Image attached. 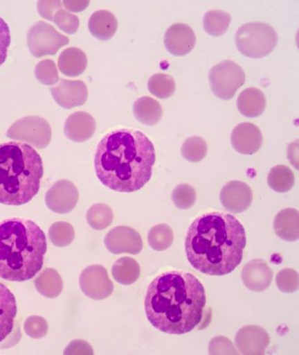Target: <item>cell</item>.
<instances>
[{"instance_id": "6da1fadb", "label": "cell", "mask_w": 299, "mask_h": 355, "mask_svg": "<svg viewBox=\"0 0 299 355\" xmlns=\"http://www.w3.org/2000/svg\"><path fill=\"white\" fill-rule=\"evenodd\" d=\"M204 286L193 274L167 271L149 284L145 309L148 321L160 331L181 335L201 324L206 314Z\"/></svg>"}, {"instance_id": "7a4b0ae2", "label": "cell", "mask_w": 299, "mask_h": 355, "mask_svg": "<svg viewBox=\"0 0 299 355\" xmlns=\"http://www.w3.org/2000/svg\"><path fill=\"white\" fill-rule=\"evenodd\" d=\"M246 245V230L232 215L212 211L199 216L187 232V259L197 270L224 276L240 265Z\"/></svg>"}, {"instance_id": "3957f363", "label": "cell", "mask_w": 299, "mask_h": 355, "mask_svg": "<svg viewBox=\"0 0 299 355\" xmlns=\"http://www.w3.org/2000/svg\"><path fill=\"white\" fill-rule=\"evenodd\" d=\"M156 155L153 143L140 130L122 128L105 135L95 155L96 175L117 192L141 190L152 177Z\"/></svg>"}, {"instance_id": "277c9868", "label": "cell", "mask_w": 299, "mask_h": 355, "mask_svg": "<svg viewBox=\"0 0 299 355\" xmlns=\"http://www.w3.org/2000/svg\"><path fill=\"white\" fill-rule=\"evenodd\" d=\"M46 252V234L33 220L15 217L0 221V278L12 282L34 278Z\"/></svg>"}, {"instance_id": "5b68a950", "label": "cell", "mask_w": 299, "mask_h": 355, "mask_svg": "<svg viewBox=\"0 0 299 355\" xmlns=\"http://www.w3.org/2000/svg\"><path fill=\"white\" fill-rule=\"evenodd\" d=\"M40 155L26 143L0 144V204L19 207L39 193L43 177Z\"/></svg>"}, {"instance_id": "8992f818", "label": "cell", "mask_w": 299, "mask_h": 355, "mask_svg": "<svg viewBox=\"0 0 299 355\" xmlns=\"http://www.w3.org/2000/svg\"><path fill=\"white\" fill-rule=\"evenodd\" d=\"M278 35L270 24L251 22L243 24L235 34V45L246 57L260 59L276 48Z\"/></svg>"}, {"instance_id": "52a82bcc", "label": "cell", "mask_w": 299, "mask_h": 355, "mask_svg": "<svg viewBox=\"0 0 299 355\" xmlns=\"http://www.w3.org/2000/svg\"><path fill=\"white\" fill-rule=\"evenodd\" d=\"M209 80L214 94L224 101H228L245 84L246 73L235 62L224 60L211 68Z\"/></svg>"}, {"instance_id": "ba28073f", "label": "cell", "mask_w": 299, "mask_h": 355, "mask_svg": "<svg viewBox=\"0 0 299 355\" xmlns=\"http://www.w3.org/2000/svg\"><path fill=\"white\" fill-rule=\"evenodd\" d=\"M29 51L34 57L55 55L59 49L68 44L70 40L55 29L51 24L39 21L31 27L27 35Z\"/></svg>"}, {"instance_id": "9c48e42d", "label": "cell", "mask_w": 299, "mask_h": 355, "mask_svg": "<svg viewBox=\"0 0 299 355\" xmlns=\"http://www.w3.org/2000/svg\"><path fill=\"white\" fill-rule=\"evenodd\" d=\"M220 200L230 213L242 214L251 207L253 191L248 184L239 180H232L221 191Z\"/></svg>"}, {"instance_id": "30bf717a", "label": "cell", "mask_w": 299, "mask_h": 355, "mask_svg": "<svg viewBox=\"0 0 299 355\" xmlns=\"http://www.w3.org/2000/svg\"><path fill=\"white\" fill-rule=\"evenodd\" d=\"M105 244L114 254H139L143 248L141 236L129 227H117L105 236Z\"/></svg>"}, {"instance_id": "8fae6325", "label": "cell", "mask_w": 299, "mask_h": 355, "mask_svg": "<svg viewBox=\"0 0 299 355\" xmlns=\"http://www.w3.org/2000/svg\"><path fill=\"white\" fill-rule=\"evenodd\" d=\"M164 43L168 52L176 57L190 53L197 43V37L188 24L178 23L166 31Z\"/></svg>"}, {"instance_id": "7c38bea8", "label": "cell", "mask_w": 299, "mask_h": 355, "mask_svg": "<svg viewBox=\"0 0 299 355\" xmlns=\"http://www.w3.org/2000/svg\"><path fill=\"white\" fill-rule=\"evenodd\" d=\"M270 336L264 328L247 326L241 328L235 336V345L242 354H264L270 344Z\"/></svg>"}, {"instance_id": "4fadbf2b", "label": "cell", "mask_w": 299, "mask_h": 355, "mask_svg": "<svg viewBox=\"0 0 299 355\" xmlns=\"http://www.w3.org/2000/svg\"><path fill=\"white\" fill-rule=\"evenodd\" d=\"M51 92L55 102L65 109L83 105L89 95L83 82L65 79H62L57 85L53 87Z\"/></svg>"}, {"instance_id": "5bb4252c", "label": "cell", "mask_w": 299, "mask_h": 355, "mask_svg": "<svg viewBox=\"0 0 299 355\" xmlns=\"http://www.w3.org/2000/svg\"><path fill=\"white\" fill-rule=\"evenodd\" d=\"M230 141L235 151L242 155H253L263 144V135L255 124L242 123L233 129Z\"/></svg>"}, {"instance_id": "9a60e30c", "label": "cell", "mask_w": 299, "mask_h": 355, "mask_svg": "<svg viewBox=\"0 0 299 355\" xmlns=\"http://www.w3.org/2000/svg\"><path fill=\"white\" fill-rule=\"evenodd\" d=\"M242 279L248 289L261 292L269 288L273 279V272L265 261L253 259L243 268Z\"/></svg>"}, {"instance_id": "2e32d148", "label": "cell", "mask_w": 299, "mask_h": 355, "mask_svg": "<svg viewBox=\"0 0 299 355\" xmlns=\"http://www.w3.org/2000/svg\"><path fill=\"white\" fill-rule=\"evenodd\" d=\"M17 313L16 298L11 291L0 283V342L12 333Z\"/></svg>"}, {"instance_id": "e0dca14e", "label": "cell", "mask_w": 299, "mask_h": 355, "mask_svg": "<svg viewBox=\"0 0 299 355\" xmlns=\"http://www.w3.org/2000/svg\"><path fill=\"white\" fill-rule=\"evenodd\" d=\"M96 128V121L90 114L78 112L67 118L64 132L69 139L83 142L91 138Z\"/></svg>"}, {"instance_id": "ac0fdd59", "label": "cell", "mask_w": 299, "mask_h": 355, "mask_svg": "<svg viewBox=\"0 0 299 355\" xmlns=\"http://www.w3.org/2000/svg\"><path fill=\"white\" fill-rule=\"evenodd\" d=\"M274 232L284 241L293 242L299 239V213L295 209H284L278 214L273 223Z\"/></svg>"}, {"instance_id": "d6986e66", "label": "cell", "mask_w": 299, "mask_h": 355, "mask_svg": "<svg viewBox=\"0 0 299 355\" xmlns=\"http://www.w3.org/2000/svg\"><path fill=\"white\" fill-rule=\"evenodd\" d=\"M89 28L96 39L107 41L116 34L118 21L111 12L105 10H98L91 16Z\"/></svg>"}, {"instance_id": "ffe728a7", "label": "cell", "mask_w": 299, "mask_h": 355, "mask_svg": "<svg viewBox=\"0 0 299 355\" xmlns=\"http://www.w3.org/2000/svg\"><path fill=\"white\" fill-rule=\"evenodd\" d=\"M237 105L242 115L251 118L257 117L264 114L266 99L261 90L248 88L240 93Z\"/></svg>"}, {"instance_id": "44dd1931", "label": "cell", "mask_w": 299, "mask_h": 355, "mask_svg": "<svg viewBox=\"0 0 299 355\" xmlns=\"http://www.w3.org/2000/svg\"><path fill=\"white\" fill-rule=\"evenodd\" d=\"M87 59L78 48H69L62 52L58 60L60 71L67 77H77L86 70Z\"/></svg>"}, {"instance_id": "7402d4cb", "label": "cell", "mask_w": 299, "mask_h": 355, "mask_svg": "<svg viewBox=\"0 0 299 355\" xmlns=\"http://www.w3.org/2000/svg\"><path fill=\"white\" fill-rule=\"evenodd\" d=\"M134 114L141 123L153 126L161 119L163 110L160 103L155 99L145 96L137 99L135 102Z\"/></svg>"}, {"instance_id": "603a6c76", "label": "cell", "mask_w": 299, "mask_h": 355, "mask_svg": "<svg viewBox=\"0 0 299 355\" xmlns=\"http://www.w3.org/2000/svg\"><path fill=\"white\" fill-rule=\"evenodd\" d=\"M112 274L118 283L130 285L138 279L141 274L139 264L134 259L124 257L116 261Z\"/></svg>"}, {"instance_id": "cb8c5ba5", "label": "cell", "mask_w": 299, "mask_h": 355, "mask_svg": "<svg viewBox=\"0 0 299 355\" xmlns=\"http://www.w3.org/2000/svg\"><path fill=\"white\" fill-rule=\"evenodd\" d=\"M268 184L278 193L289 191L295 184V175L290 168L284 165L274 166L268 174Z\"/></svg>"}, {"instance_id": "d4e9b609", "label": "cell", "mask_w": 299, "mask_h": 355, "mask_svg": "<svg viewBox=\"0 0 299 355\" xmlns=\"http://www.w3.org/2000/svg\"><path fill=\"white\" fill-rule=\"evenodd\" d=\"M232 17L223 10H210L204 15L203 28L212 36H221L227 32Z\"/></svg>"}, {"instance_id": "484cf974", "label": "cell", "mask_w": 299, "mask_h": 355, "mask_svg": "<svg viewBox=\"0 0 299 355\" xmlns=\"http://www.w3.org/2000/svg\"><path fill=\"white\" fill-rule=\"evenodd\" d=\"M147 239L149 245L154 250L162 252L172 246L174 234L172 228L167 224H158L150 230Z\"/></svg>"}, {"instance_id": "4316f807", "label": "cell", "mask_w": 299, "mask_h": 355, "mask_svg": "<svg viewBox=\"0 0 299 355\" xmlns=\"http://www.w3.org/2000/svg\"><path fill=\"white\" fill-rule=\"evenodd\" d=\"M148 89L156 97L167 98L176 91V83L172 76L165 73H157L148 80Z\"/></svg>"}, {"instance_id": "83f0119b", "label": "cell", "mask_w": 299, "mask_h": 355, "mask_svg": "<svg viewBox=\"0 0 299 355\" xmlns=\"http://www.w3.org/2000/svg\"><path fill=\"white\" fill-rule=\"evenodd\" d=\"M183 157L191 163H197L203 160L208 153V144L199 136L190 137L186 139L181 148Z\"/></svg>"}, {"instance_id": "f1b7e54d", "label": "cell", "mask_w": 299, "mask_h": 355, "mask_svg": "<svg viewBox=\"0 0 299 355\" xmlns=\"http://www.w3.org/2000/svg\"><path fill=\"white\" fill-rule=\"evenodd\" d=\"M172 200L178 209H189L196 202V191L190 184H179L172 191Z\"/></svg>"}, {"instance_id": "f546056e", "label": "cell", "mask_w": 299, "mask_h": 355, "mask_svg": "<svg viewBox=\"0 0 299 355\" xmlns=\"http://www.w3.org/2000/svg\"><path fill=\"white\" fill-rule=\"evenodd\" d=\"M35 73L37 79L45 85H54L60 79L54 62L48 59L36 66Z\"/></svg>"}, {"instance_id": "4dcf8cb0", "label": "cell", "mask_w": 299, "mask_h": 355, "mask_svg": "<svg viewBox=\"0 0 299 355\" xmlns=\"http://www.w3.org/2000/svg\"><path fill=\"white\" fill-rule=\"evenodd\" d=\"M278 288L284 293H294L298 290V275L295 270L284 269L276 277Z\"/></svg>"}, {"instance_id": "1f68e13d", "label": "cell", "mask_w": 299, "mask_h": 355, "mask_svg": "<svg viewBox=\"0 0 299 355\" xmlns=\"http://www.w3.org/2000/svg\"><path fill=\"white\" fill-rule=\"evenodd\" d=\"M53 17V21L66 33L73 34L77 32L79 27V19L77 16L69 13L64 9H60L55 12Z\"/></svg>"}, {"instance_id": "d6a6232c", "label": "cell", "mask_w": 299, "mask_h": 355, "mask_svg": "<svg viewBox=\"0 0 299 355\" xmlns=\"http://www.w3.org/2000/svg\"><path fill=\"white\" fill-rule=\"evenodd\" d=\"M210 354H237L232 342L224 336H216L209 345Z\"/></svg>"}, {"instance_id": "836d02e7", "label": "cell", "mask_w": 299, "mask_h": 355, "mask_svg": "<svg viewBox=\"0 0 299 355\" xmlns=\"http://www.w3.org/2000/svg\"><path fill=\"white\" fill-rule=\"evenodd\" d=\"M10 42L11 36L8 24L0 17V66L5 63L8 58Z\"/></svg>"}, {"instance_id": "e575fe53", "label": "cell", "mask_w": 299, "mask_h": 355, "mask_svg": "<svg viewBox=\"0 0 299 355\" xmlns=\"http://www.w3.org/2000/svg\"><path fill=\"white\" fill-rule=\"evenodd\" d=\"M61 6L60 1H40L37 3V10L42 17L53 21L55 12L61 9Z\"/></svg>"}, {"instance_id": "d590c367", "label": "cell", "mask_w": 299, "mask_h": 355, "mask_svg": "<svg viewBox=\"0 0 299 355\" xmlns=\"http://www.w3.org/2000/svg\"><path fill=\"white\" fill-rule=\"evenodd\" d=\"M89 1H64V5L69 11L80 12L89 7Z\"/></svg>"}]
</instances>
